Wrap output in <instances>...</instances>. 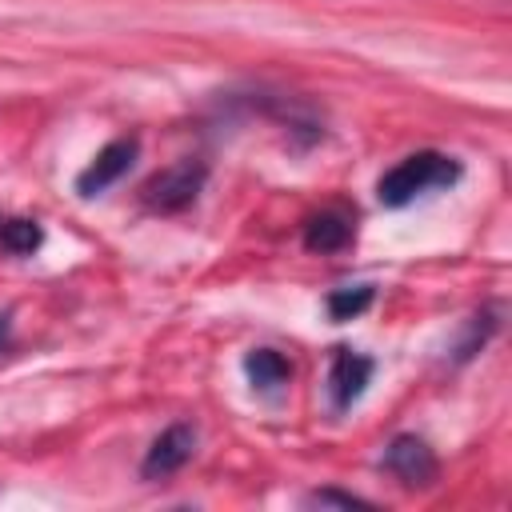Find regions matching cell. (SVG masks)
<instances>
[{"label":"cell","mask_w":512,"mask_h":512,"mask_svg":"<svg viewBox=\"0 0 512 512\" xmlns=\"http://www.w3.org/2000/svg\"><path fill=\"white\" fill-rule=\"evenodd\" d=\"M464 176V164L448 152H436V148H420L404 160H396L392 168L380 172L376 180V200L384 208H404L412 204L416 196H428V192H440V188H452L456 180Z\"/></svg>","instance_id":"6da1fadb"},{"label":"cell","mask_w":512,"mask_h":512,"mask_svg":"<svg viewBox=\"0 0 512 512\" xmlns=\"http://www.w3.org/2000/svg\"><path fill=\"white\" fill-rule=\"evenodd\" d=\"M204 180H208V164H204V160H196V156H184V160H176V164L160 168V172L144 184L140 200H144V208H148V212L176 216V212H184V208H192V204L200 200Z\"/></svg>","instance_id":"7a4b0ae2"},{"label":"cell","mask_w":512,"mask_h":512,"mask_svg":"<svg viewBox=\"0 0 512 512\" xmlns=\"http://www.w3.org/2000/svg\"><path fill=\"white\" fill-rule=\"evenodd\" d=\"M380 468L392 472L404 488H432L436 476H440V460L436 452L428 448V440L412 436V432H400L388 440L384 456H380Z\"/></svg>","instance_id":"3957f363"},{"label":"cell","mask_w":512,"mask_h":512,"mask_svg":"<svg viewBox=\"0 0 512 512\" xmlns=\"http://www.w3.org/2000/svg\"><path fill=\"white\" fill-rule=\"evenodd\" d=\"M136 156H140V136H116V140H108V144L92 156V164L76 176V192H80L84 200L108 192V188L136 164Z\"/></svg>","instance_id":"277c9868"},{"label":"cell","mask_w":512,"mask_h":512,"mask_svg":"<svg viewBox=\"0 0 512 512\" xmlns=\"http://www.w3.org/2000/svg\"><path fill=\"white\" fill-rule=\"evenodd\" d=\"M372 372H376V360L372 356H364L356 348H344V344L332 348V360H328V400H332V408L336 412L352 408L368 392Z\"/></svg>","instance_id":"5b68a950"},{"label":"cell","mask_w":512,"mask_h":512,"mask_svg":"<svg viewBox=\"0 0 512 512\" xmlns=\"http://www.w3.org/2000/svg\"><path fill=\"white\" fill-rule=\"evenodd\" d=\"M192 452H196V428L184 424V420H176V424H168V428L152 440V448L144 452L140 476H144V480H168V476H176V472L192 460Z\"/></svg>","instance_id":"8992f818"},{"label":"cell","mask_w":512,"mask_h":512,"mask_svg":"<svg viewBox=\"0 0 512 512\" xmlns=\"http://www.w3.org/2000/svg\"><path fill=\"white\" fill-rule=\"evenodd\" d=\"M352 244V220L336 208L312 216L304 224V248L308 252H320V256H332V252H344Z\"/></svg>","instance_id":"52a82bcc"},{"label":"cell","mask_w":512,"mask_h":512,"mask_svg":"<svg viewBox=\"0 0 512 512\" xmlns=\"http://www.w3.org/2000/svg\"><path fill=\"white\" fill-rule=\"evenodd\" d=\"M244 376L256 392H280L288 380H292V364L284 352L276 348H252L244 356Z\"/></svg>","instance_id":"ba28073f"},{"label":"cell","mask_w":512,"mask_h":512,"mask_svg":"<svg viewBox=\"0 0 512 512\" xmlns=\"http://www.w3.org/2000/svg\"><path fill=\"white\" fill-rule=\"evenodd\" d=\"M372 300H376V288L372 284H348V288H332L324 296V308H328V316L336 324H344V320H356L360 312H368Z\"/></svg>","instance_id":"9c48e42d"},{"label":"cell","mask_w":512,"mask_h":512,"mask_svg":"<svg viewBox=\"0 0 512 512\" xmlns=\"http://www.w3.org/2000/svg\"><path fill=\"white\" fill-rule=\"evenodd\" d=\"M40 244H44V228L36 220H28V216L0 220V248L8 256H32Z\"/></svg>","instance_id":"30bf717a"},{"label":"cell","mask_w":512,"mask_h":512,"mask_svg":"<svg viewBox=\"0 0 512 512\" xmlns=\"http://www.w3.org/2000/svg\"><path fill=\"white\" fill-rule=\"evenodd\" d=\"M496 328H500V308H496V304H492V308H480V312L464 324V336H460V344L452 348V352H456L452 360H460V364H464V360H472V356L488 344V336H492Z\"/></svg>","instance_id":"8fae6325"},{"label":"cell","mask_w":512,"mask_h":512,"mask_svg":"<svg viewBox=\"0 0 512 512\" xmlns=\"http://www.w3.org/2000/svg\"><path fill=\"white\" fill-rule=\"evenodd\" d=\"M304 504H312V508H372V500H364L356 492H340V488H316L304 496Z\"/></svg>","instance_id":"7c38bea8"},{"label":"cell","mask_w":512,"mask_h":512,"mask_svg":"<svg viewBox=\"0 0 512 512\" xmlns=\"http://www.w3.org/2000/svg\"><path fill=\"white\" fill-rule=\"evenodd\" d=\"M8 336H12V312H0V352L8 348Z\"/></svg>","instance_id":"4fadbf2b"}]
</instances>
